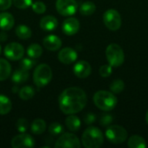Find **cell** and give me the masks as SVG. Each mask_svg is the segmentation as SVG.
Masks as SVG:
<instances>
[{"mask_svg": "<svg viewBox=\"0 0 148 148\" xmlns=\"http://www.w3.org/2000/svg\"><path fill=\"white\" fill-rule=\"evenodd\" d=\"M26 53H27L29 57H30L32 59H37L42 54V46L39 45L38 43H32L27 48Z\"/></svg>", "mask_w": 148, "mask_h": 148, "instance_id": "23", "label": "cell"}, {"mask_svg": "<svg viewBox=\"0 0 148 148\" xmlns=\"http://www.w3.org/2000/svg\"><path fill=\"white\" fill-rule=\"evenodd\" d=\"M0 54H1V46H0Z\"/></svg>", "mask_w": 148, "mask_h": 148, "instance_id": "39", "label": "cell"}, {"mask_svg": "<svg viewBox=\"0 0 148 148\" xmlns=\"http://www.w3.org/2000/svg\"><path fill=\"white\" fill-rule=\"evenodd\" d=\"M146 121H147V123L148 124V111L147 113V114H146Z\"/></svg>", "mask_w": 148, "mask_h": 148, "instance_id": "38", "label": "cell"}, {"mask_svg": "<svg viewBox=\"0 0 148 148\" xmlns=\"http://www.w3.org/2000/svg\"><path fill=\"white\" fill-rule=\"evenodd\" d=\"M3 53L9 60L18 61L23 58L24 55V49L18 42H10L5 46Z\"/></svg>", "mask_w": 148, "mask_h": 148, "instance_id": "10", "label": "cell"}, {"mask_svg": "<svg viewBox=\"0 0 148 148\" xmlns=\"http://www.w3.org/2000/svg\"><path fill=\"white\" fill-rule=\"evenodd\" d=\"M81 146L80 140L77 136L70 133L61 134L55 143V147L56 148H80Z\"/></svg>", "mask_w": 148, "mask_h": 148, "instance_id": "8", "label": "cell"}, {"mask_svg": "<svg viewBox=\"0 0 148 148\" xmlns=\"http://www.w3.org/2000/svg\"><path fill=\"white\" fill-rule=\"evenodd\" d=\"M16 35L17 36V37L19 39L27 40V39L30 38V36L32 35V31L28 26L21 24L16 28Z\"/></svg>", "mask_w": 148, "mask_h": 148, "instance_id": "25", "label": "cell"}, {"mask_svg": "<svg viewBox=\"0 0 148 148\" xmlns=\"http://www.w3.org/2000/svg\"><path fill=\"white\" fill-rule=\"evenodd\" d=\"M87 101L86 93L77 87H70L64 89L58 99L61 111L68 115L81 112L86 107Z\"/></svg>", "mask_w": 148, "mask_h": 148, "instance_id": "1", "label": "cell"}, {"mask_svg": "<svg viewBox=\"0 0 148 148\" xmlns=\"http://www.w3.org/2000/svg\"><path fill=\"white\" fill-rule=\"evenodd\" d=\"M103 23L108 29L116 31L121 26V16L116 10L109 9L103 14Z\"/></svg>", "mask_w": 148, "mask_h": 148, "instance_id": "7", "label": "cell"}, {"mask_svg": "<svg viewBox=\"0 0 148 148\" xmlns=\"http://www.w3.org/2000/svg\"><path fill=\"white\" fill-rule=\"evenodd\" d=\"M19 65H20V68L21 69H24V70H29V69H31L33 67H34V65H35V61H34V59H32V58H30V57H26V58H22L21 59V61H20V63H19Z\"/></svg>", "mask_w": 148, "mask_h": 148, "instance_id": "30", "label": "cell"}, {"mask_svg": "<svg viewBox=\"0 0 148 148\" xmlns=\"http://www.w3.org/2000/svg\"><path fill=\"white\" fill-rule=\"evenodd\" d=\"M127 146L130 148H146L147 142L145 139L140 135H132L128 139Z\"/></svg>", "mask_w": 148, "mask_h": 148, "instance_id": "20", "label": "cell"}, {"mask_svg": "<svg viewBox=\"0 0 148 148\" xmlns=\"http://www.w3.org/2000/svg\"><path fill=\"white\" fill-rule=\"evenodd\" d=\"M77 52L72 48H64L59 51L58 59L63 64H71L77 59Z\"/></svg>", "mask_w": 148, "mask_h": 148, "instance_id": "13", "label": "cell"}, {"mask_svg": "<svg viewBox=\"0 0 148 148\" xmlns=\"http://www.w3.org/2000/svg\"><path fill=\"white\" fill-rule=\"evenodd\" d=\"M125 88V84L124 82L121 79H117L114 80L111 84H110V89L111 92L114 94H120L123 91Z\"/></svg>", "mask_w": 148, "mask_h": 148, "instance_id": "28", "label": "cell"}, {"mask_svg": "<svg viewBox=\"0 0 148 148\" xmlns=\"http://www.w3.org/2000/svg\"><path fill=\"white\" fill-rule=\"evenodd\" d=\"M113 121V118L111 115L106 114H103L101 117V121H100V123L102 125V126H108Z\"/></svg>", "mask_w": 148, "mask_h": 148, "instance_id": "35", "label": "cell"}, {"mask_svg": "<svg viewBox=\"0 0 148 148\" xmlns=\"http://www.w3.org/2000/svg\"><path fill=\"white\" fill-rule=\"evenodd\" d=\"M95 10H96V6L91 1H87L82 3L79 9L80 13L83 16H90L93 13H95Z\"/></svg>", "mask_w": 148, "mask_h": 148, "instance_id": "26", "label": "cell"}, {"mask_svg": "<svg viewBox=\"0 0 148 148\" xmlns=\"http://www.w3.org/2000/svg\"><path fill=\"white\" fill-rule=\"evenodd\" d=\"M53 74L51 68L46 64L42 63L36 67L33 73V82L38 88H43L49 84L52 79Z\"/></svg>", "mask_w": 148, "mask_h": 148, "instance_id": "4", "label": "cell"}, {"mask_svg": "<svg viewBox=\"0 0 148 148\" xmlns=\"http://www.w3.org/2000/svg\"><path fill=\"white\" fill-rule=\"evenodd\" d=\"M49 132L53 136H59L63 133V127L58 122H53L49 127Z\"/></svg>", "mask_w": 148, "mask_h": 148, "instance_id": "29", "label": "cell"}, {"mask_svg": "<svg viewBox=\"0 0 148 148\" xmlns=\"http://www.w3.org/2000/svg\"><path fill=\"white\" fill-rule=\"evenodd\" d=\"M12 3L20 10H25L32 4V0H12Z\"/></svg>", "mask_w": 148, "mask_h": 148, "instance_id": "33", "label": "cell"}, {"mask_svg": "<svg viewBox=\"0 0 148 148\" xmlns=\"http://www.w3.org/2000/svg\"><path fill=\"white\" fill-rule=\"evenodd\" d=\"M46 122L42 120V119H36L35 120L31 126H30V129L33 134L36 135H40L42 133H44V131L46 130Z\"/></svg>", "mask_w": 148, "mask_h": 148, "instance_id": "21", "label": "cell"}, {"mask_svg": "<svg viewBox=\"0 0 148 148\" xmlns=\"http://www.w3.org/2000/svg\"><path fill=\"white\" fill-rule=\"evenodd\" d=\"M29 78V73L27 70H24L23 69H16L11 75V81L15 83H23L26 82Z\"/></svg>", "mask_w": 148, "mask_h": 148, "instance_id": "22", "label": "cell"}, {"mask_svg": "<svg viewBox=\"0 0 148 148\" xmlns=\"http://www.w3.org/2000/svg\"><path fill=\"white\" fill-rule=\"evenodd\" d=\"M31 6H32L33 11L36 12V14H42L46 11V5L44 4L43 2L36 1V2L33 3L31 4Z\"/></svg>", "mask_w": 148, "mask_h": 148, "instance_id": "32", "label": "cell"}, {"mask_svg": "<svg viewBox=\"0 0 148 148\" xmlns=\"http://www.w3.org/2000/svg\"><path fill=\"white\" fill-rule=\"evenodd\" d=\"M106 138L112 144H121L127 139V130L119 125L109 126L105 132Z\"/></svg>", "mask_w": 148, "mask_h": 148, "instance_id": "6", "label": "cell"}, {"mask_svg": "<svg viewBox=\"0 0 148 148\" xmlns=\"http://www.w3.org/2000/svg\"><path fill=\"white\" fill-rule=\"evenodd\" d=\"M93 100L95 105L99 109L106 112L113 110L117 104V98L114 94L106 90L97 91L95 94Z\"/></svg>", "mask_w": 148, "mask_h": 148, "instance_id": "2", "label": "cell"}, {"mask_svg": "<svg viewBox=\"0 0 148 148\" xmlns=\"http://www.w3.org/2000/svg\"><path fill=\"white\" fill-rule=\"evenodd\" d=\"M12 103L10 100L3 95H0V115H5L11 110Z\"/></svg>", "mask_w": 148, "mask_h": 148, "instance_id": "24", "label": "cell"}, {"mask_svg": "<svg viewBox=\"0 0 148 148\" xmlns=\"http://www.w3.org/2000/svg\"><path fill=\"white\" fill-rule=\"evenodd\" d=\"M11 73V66L10 62L0 58V82L5 81L9 78Z\"/></svg>", "mask_w": 148, "mask_h": 148, "instance_id": "18", "label": "cell"}, {"mask_svg": "<svg viewBox=\"0 0 148 148\" xmlns=\"http://www.w3.org/2000/svg\"><path fill=\"white\" fill-rule=\"evenodd\" d=\"M56 8L60 15L70 16L76 12L78 5L75 0H56Z\"/></svg>", "mask_w": 148, "mask_h": 148, "instance_id": "9", "label": "cell"}, {"mask_svg": "<svg viewBox=\"0 0 148 148\" xmlns=\"http://www.w3.org/2000/svg\"><path fill=\"white\" fill-rule=\"evenodd\" d=\"M16 127L19 133H25L29 128V121L24 118H20L17 120Z\"/></svg>", "mask_w": 148, "mask_h": 148, "instance_id": "31", "label": "cell"}, {"mask_svg": "<svg viewBox=\"0 0 148 148\" xmlns=\"http://www.w3.org/2000/svg\"><path fill=\"white\" fill-rule=\"evenodd\" d=\"M84 121L86 124H91L93 122L95 121V115L93 114L92 113L88 114L85 117H84Z\"/></svg>", "mask_w": 148, "mask_h": 148, "instance_id": "37", "label": "cell"}, {"mask_svg": "<svg viewBox=\"0 0 148 148\" xmlns=\"http://www.w3.org/2000/svg\"><path fill=\"white\" fill-rule=\"evenodd\" d=\"M15 19L14 16L9 12L0 13V29L3 31L11 29L14 26Z\"/></svg>", "mask_w": 148, "mask_h": 148, "instance_id": "17", "label": "cell"}, {"mask_svg": "<svg viewBox=\"0 0 148 148\" xmlns=\"http://www.w3.org/2000/svg\"><path fill=\"white\" fill-rule=\"evenodd\" d=\"M18 95L23 101H29L35 95V89L30 86H24L19 90Z\"/></svg>", "mask_w": 148, "mask_h": 148, "instance_id": "27", "label": "cell"}, {"mask_svg": "<svg viewBox=\"0 0 148 148\" xmlns=\"http://www.w3.org/2000/svg\"><path fill=\"white\" fill-rule=\"evenodd\" d=\"M43 46L49 51H56L62 47V40L56 35H49L42 41Z\"/></svg>", "mask_w": 148, "mask_h": 148, "instance_id": "15", "label": "cell"}, {"mask_svg": "<svg viewBox=\"0 0 148 148\" xmlns=\"http://www.w3.org/2000/svg\"><path fill=\"white\" fill-rule=\"evenodd\" d=\"M12 4V0H0V10H8Z\"/></svg>", "mask_w": 148, "mask_h": 148, "instance_id": "36", "label": "cell"}, {"mask_svg": "<svg viewBox=\"0 0 148 148\" xmlns=\"http://www.w3.org/2000/svg\"><path fill=\"white\" fill-rule=\"evenodd\" d=\"M104 142V136L102 132L95 127H89L82 134V143L86 148H99Z\"/></svg>", "mask_w": 148, "mask_h": 148, "instance_id": "3", "label": "cell"}, {"mask_svg": "<svg viewBox=\"0 0 148 148\" xmlns=\"http://www.w3.org/2000/svg\"><path fill=\"white\" fill-rule=\"evenodd\" d=\"M65 124H66V127H68V129L72 132L78 131L81 127L80 119L74 114H69V116L67 117V119L65 121Z\"/></svg>", "mask_w": 148, "mask_h": 148, "instance_id": "19", "label": "cell"}, {"mask_svg": "<svg viewBox=\"0 0 148 148\" xmlns=\"http://www.w3.org/2000/svg\"><path fill=\"white\" fill-rule=\"evenodd\" d=\"M112 66L108 63V64H105V65H102L101 68H100V75L102 76V77H108L111 74H112Z\"/></svg>", "mask_w": 148, "mask_h": 148, "instance_id": "34", "label": "cell"}, {"mask_svg": "<svg viewBox=\"0 0 148 148\" xmlns=\"http://www.w3.org/2000/svg\"><path fill=\"white\" fill-rule=\"evenodd\" d=\"M10 144L13 148H31L35 146V140L31 135L21 133L12 138Z\"/></svg>", "mask_w": 148, "mask_h": 148, "instance_id": "11", "label": "cell"}, {"mask_svg": "<svg viewBox=\"0 0 148 148\" xmlns=\"http://www.w3.org/2000/svg\"><path fill=\"white\" fill-rule=\"evenodd\" d=\"M106 57L108 63L114 68L121 66L125 60V55L122 48L116 43H111L107 47Z\"/></svg>", "mask_w": 148, "mask_h": 148, "instance_id": "5", "label": "cell"}, {"mask_svg": "<svg viewBox=\"0 0 148 148\" xmlns=\"http://www.w3.org/2000/svg\"><path fill=\"white\" fill-rule=\"evenodd\" d=\"M62 31L67 36H73L79 31L80 23L75 17H68L62 23Z\"/></svg>", "mask_w": 148, "mask_h": 148, "instance_id": "12", "label": "cell"}, {"mask_svg": "<svg viewBox=\"0 0 148 148\" xmlns=\"http://www.w3.org/2000/svg\"><path fill=\"white\" fill-rule=\"evenodd\" d=\"M58 26V21L54 16H45L40 20V27L44 31H53Z\"/></svg>", "mask_w": 148, "mask_h": 148, "instance_id": "16", "label": "cell"}, {"mask_svg": "<svg viewBox=\"0 0 148 148\" xmlns=\"http://www.w3.org/2000/svg\"><path fill=\"white\" fill-rule=\"evenodd\" d=\"M91 71H92V68L90 64L86 61L77 62L73 68L74 74L78 78H81V79H84L89 76V75L91 74Z\"/></svg>", "mask_w": 148, "mask_h": 148, "instance_id": "14", "label": "cell"}]
</instances>
